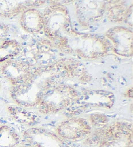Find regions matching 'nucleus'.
<instances>
[{
    "label": "nucleus",
    "mask_w": 133,
    "mask_h": 147,
    "mask_svg": "<svg viewBox=\"0 0 133 147\" xmlns=\"http://www.w3.org/2000/svg\"><path fill=\"white\" fill-rule=\"evenodd\" d=\"M68 80L86 84L92 80V76L77 58H58L52 64L35 67L24 83L12 86L10 96L16 105L33 108L53 87Z\"/></svg>",
    "instance_id": "f03ea898"
},
{
    "label": "nucleus",
    "mask_w": 133,
    "mask_h": 147,
    "mask_svg": "<svg viewBox=\"0 0 133 147\" xmlns=\"http://www.w3.org/2000/svg\"><path fill=\"white\" fill-rule=\"evenodd\" d=\"M22 51L21 44L16 40H7L0 43V63L13 60Z\"/></svg>",
    "instance_id": "dca6fc26"
},
{
    "label": "nucleus",
    "mask_w": 133,
    "mask_h": 147,
    "mask_svg": "<svg viewBox=\"0 0 133 147\" xmlns=\"http://www.w3.org/2000/svg\"><path fill=\"white\" fill-rule=\"evenodd\" d=\"M115 96L111 92L102 90H85L79 93L73 105L66 110L65 115L75 117L87 110L103 108L109 110L113 107Z\"/></svg>",
    "instance_id": "20e7f679"
},
{
    "label": "nucleus",
    "mask_w": 133,
    "mask_h": 147,
    "mask_svg": "<svg viewBox=\"0 0 133 147\" xmlns=\"http://www.w3.org/2000/svg\"><path fill=\"white\" fill-rule=\"evenodd\" d=\"M10 115L18 123L33 126L40 122V117L37 113L27 110L18 105H11L7 107Z\"/></svg>",
    "instance_id": "2eb2a0df"
},
{
    "label": "nucleus",
    "mask_w": 133,
    "mask_h": 147,
    "mask_svg": "<svg viewBox=\"0 0 133 147\" xmlns=\"http://www.w3.org/2000/svg\"><path fill=\"white\" fill-rule=\"evenodd\" d=\"M132 10H133V4L130 6L129 10H128L126 18H125V24H126L129 27H132Z\"/></svg>",
    "instance_id": "412c9836"
},
{
    "label": "nucleus",
    "mask_w": 133,
    "mask_h": 147,
    "mask_svg": "<svg viewBox=\"0 0 133 147\" xmlns=\"http://www.w3.org/2000/svg\"><path fill=\"white\" fill-rule=\"evenodd\" d=\"M124 96L125 97H127L129 98H132V87H130L127 90V92L125 93Z\"/></svg>",
    "instance_id": "4be33fe9"
},
{
    "label": "nucleus",
    "mask_w": 133,
    "mask_h": 147,
    "mask_svg": "<svg viewBox=\"0 0 133 147\" xmlns=\"http://www.w3.org/2000/svg\"><path fill=\"white\" fill-rule=\"evenodd\" d=\"M0 89H1V81H0Z\"/></svg>",
    "instance_id": "b1692460"
},
{
    "label": "nucleus",
    "mask_w": 133,
    "mask_h": 147,
    "mask_svg": "<svg viewBox=\"0 0 133 147\" xmlns=\"http://www.w3.org/2000/svg\"><path fill=\"white\" fill-rule=\"evenodd\" d=\"M98 147H133L132 123L116 121L107 126Z\"/></svg>",
    "instance_id": "39448f33"
},
{
    "label": "nucleus",
    "mask_w": 133,
    "mask_h": 147,
    "mask_svg": "<svg viewBox=\"0 0 133 147\" xmlns=\"http://www.w3.org/2000/svg\"><path fill=\"white\" fill-rule=\"evenodd\" d=\"M42 12L43 32L47 39L60 52L87 60L109 55L112 45L105 37L81 33L71 27L68 9L58 1H50Z\"/></svg>",
    "instance_id": "f257e3e1"
},
{
    "label": "nucleus",
    "mask_w": 133,
    "mask_h": 147,
    "mask_svg": "<svg viewBox=\"0 0 133 147\" xmlns=\"http://www.w3.org/2000/svg\"><path fill=\"white\" fill-rule=\"evenodd\" d=\"M127 1H107L105 14L108 19L114 24L124 23L128 10L132 3Z\"/></svg>",
    "instance_id": "4468645a"
},
{
    "label": "nucleus",
    "mask_w": 133,
    "mask_h": 147,
    "mask_svg": "<svg viewBox=\"0 0 133 147\" xmlns=\"http://www.w3.org/2000/svg\"><path fill=\"white\" fill-rule=\"evenodd\" d=\"M20 24L28 33H38L43 28V13L37 8L27 9L20 16Z\"/></svg>",
    "instance_id": "ddd939ff"
},
{
    "label": "nucleus",
    "mask_w": 133,
    "mask_h": 147,
    "mask_svg": "<svg viewBox=\"0 0 133 147\" xmlns=\"http://www.w3.org/2000/svg\"><path fill=\"white\" fill-rule=\"evenodd\" d=\"M105 37L111 42L114 54L121 57H132L133 33L131 29L120 25L112 27L107 30Z\"/></svg>",
    "instance_id": "6e6552de"
},
{
    "label": "nucleus",
    "mask_w": 133,
    "mask_h": 147,
    "mask_svg": "<svg viewBox=\"0 0 133 147\" xmlns=\"http://www.w3.org/2000/svg\"><path fill=\"white\" fill-rule=\"evenodd\" d=\"M46 3L45 1H5L0 0V17L12 18L22 14L31 8H38Z\"/></svg>",
    "instance_id": "f8f14e48"
},
{
    "label": "nucleus",
    "mask_w": 133,
    "mask_h": 147,
    "mask_svg": "<svg viewBox=\"0 0 133 147\" xmlns=\"http://www.w3.org/2000/svg\"><path fill=\"white\" fill-rule=\"evenodd\" d=\"M16 147H35L31 145H29V144H25V145H20V146H17Z\"/></svg>",
    "instance_id": "5701e85b"
},
{
    "label": "nucleus",
    "mask_w": 133,
    "mask_h": 147,
    "mask_svg": "<svg viewBox=\"0 0 133 147\" xmlns=\"http://www.w3.org/2000/svg\"><path fill=\"white\" fill-rule=\"evenodd\" d=\"M107 1H77L75 16L83 27H90L98 24L105 14Z\"/></svg>",
    "instance_id": "0eeeda50"
},
{
    "label": "nucleus",
    "mask_w": 133,
    "mask_h": 147,
    "mask_svg": "<svg viewBox=\"0 0 133 147\" xmlns=\"http://www.w3.org/2000/svg\"><path fill=\"white\" fill-rule=\"evenodd\" d=\"M34 67L31 62L13 59L2 64L0 73L12 86H17L28 79Z\"/></svg>",
    "instance_id": "9d476101"
},
{
    "label": "nucleus",
    "mask_w": 133,
    "mask_h": 147,
    "mask_svg": "<svg viewBox=\"0 0 133 147\" xmlns=\"http://www.w3.org/2000/svg\"><path fill=\"white\" fill-rule=\"evenodd\" d=\"M21 137L14 129L7 125H0V147H16Z\"/></svg>",
    "instance_id": "f3484780"
},
{
    "label": "nucleus",
    "mask_w": 133,
    "mask_h": 147,
    "mask_svg": "<svg viewBox=\"0 0 133 147\" xmlns=\"http://www.w3.org/2000/svg\"><path fill=\"white\" fill-rule=\"evenodd\" d=\"M105 128L93 130L92 132L90 134V135L88 138H86L84 140H83V143L86 146H88L89 147L99 145V144L101 142L102 138L103 136Z\"/></svg>",
    "instance_id": "6ab92c4d"
},
{
    "label": "nucleus",
    "mask_w": 133,
    "mask_h": 147,
    "mask_svg": "<svg viewBox=\"0 0 133 147\" xmlns=\"http://www.w3.org/2000/svg\"><path fill=\"white\" fill-rule=\"evenodd\" d=\"M58 51L49 40L42 39L33 47L32 59L38 66L52 64L58 60Z\"/></svg>",
    "instance_id": "9b49d317"
},
{
    "label": "nucleus",
    "mask_w": 133,
    "mask_h": 147,
    "mask_svg": "<svg viewBox=\"0 0 133 147\" xmlns=\"http://www.w3.org/2000/svg\"><path fill=\"white\" fill-rule=\"evenodd\" d=\"M88 121L93 130L105 128L109 123V119L107 116L102 113H92L89 115Z\"/></svg>",
    "instance_id": "a211bd4d"
},
{
    "label": "nucleus",
    "mask_w": 133,
    "mask_h": 147,
    "mask_svg": "<svg viewBox=\"0 0 133 147\" xmlns=\"http://www.w3.org/2000/svg\"><path fill=\"white\" fill-rule=\"evenodd\" d=\"M88 119L81 117H71L62 121L56 128V134L68 142L84 140L92 132Z\"/></svg>",
    "instance_id": "423d86ee"
},
{
    "label": "nucleus",
    "mask_w": 133,
    "mask_h": 147,
    "mask_svg": "<svg viewBox=\"0 0 133 147\" xmlns=\"http://www.w3.org/2000/svg\"><path fill=\"white\" fill-rule=\"evenodd\" d=\"M22 138L26 144L35 147H73L55 133L42 128L27 129L23 133Z\"/></svg>",
    "instance_id": "1a4fd4ad"
},
{
    "label": "nucleus",
    "mask_w": 133,
    "mask_h": 147,
    "mask_svg": "<svg viewBox=\"0 0 133 147\" xmlns=\"http://www.w3.org/2000/svg\"><path fill=\"white\" fill-rule=\"evenodd\" d=\"M10 29L8 25L3 23L0 24V40L4 39L8 36Z\"/></svg>",
    "instance_id": "aec40b11"
},
{
    "label": "nucleus",
    "mask_w": 133,
    "mask_h": 147,
    "mask_svg": "<svg viewBox=\"0 0 133 147\" xmlns=\"http://www.w3.org/2000/svg\"><path fill=\"white\" fill-rule=\"evenodd\" d=\"M79 93L70 84L62 83L53 87L43 95L37 106L43 115H52L66 110L77 99Z\"/></svg>",
    "instance_id": "7ed1b4c3"
}]
</instances>
